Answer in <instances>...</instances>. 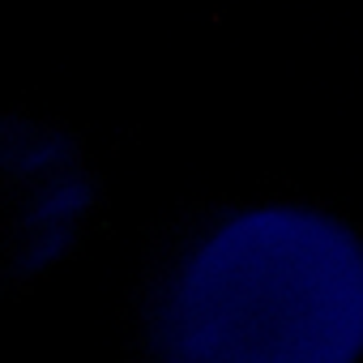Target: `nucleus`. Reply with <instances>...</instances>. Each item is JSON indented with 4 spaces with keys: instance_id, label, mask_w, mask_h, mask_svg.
Here are the masks:
<instances>
[{
    "instance_id": "obj_1",
    "label": "nucleus",
    "mask_w": 363,
    "mask_h": 363,
    "mask_svg": "<svg viewBox=\"0 0 363 363\" xmlns=\"http://www.w3.org/2000/svg\"><path fill=\"white\" fill-rule=\"evenodd\" d=\"M363 342V257L312 214L227 227L171 303L179 363H346Z\"/></svg>"
}]
</instances>
